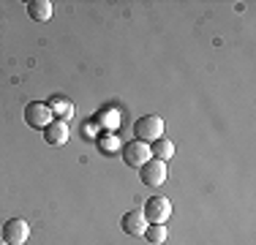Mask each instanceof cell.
Here are the masks:
<instances>
[{
  "label": "cell",
  "instance_id": "10",
  "mask_svg": "<svg viewBox=\"0 0 256 245\" xmlns=\"http://www.w3.org/2000/svg\"><path fill=\"white\" fill-rule=\"evenodd\" d=\"M96 144H98V150L104 156H112V152L123 150V142H120V136L114 131H101L98 136H96Z\"/></svg>",
  "mask_w": 256,
  "mask_h": 245
},
{
  "label": "cell",
  "instance_id": "16",
  "mask_svg": "<svg viewBox=\"0 0 256 245\" xmlns=\"http://www.w3.org/2000/svg\"><path fill=\"white\" fill-rule=\"evenodd\" d=\"M0 245H8V242H6V240H0Z\"/></svg>",
  "mask_w": 256,
  "mask_h": 245
},
{
  "label": "cell",
  "instance_id": "13",
  "mask_svg": "<svg viewBox=\"0 0 256 245\" xmlns=\"http://www.w3.org/2000/svg\"><path fill=\"white\" fill-rule=\"evenodd\" d=\"M142 237H148L150 245H164V242H166V237H169L166 224H148V229H144Z\"/></svg>",
  "mask_w": 256,
  "mask_h": 245
},
{
  "label": "cell",
  "instance_id": "3",
  "mask_svg": "<svg viewBox=\"0 0 256 245\" xmlns=\"http://www.w3.org/2000/svg\"><path fill=\"white\" fill-rule=\"evenodd\" d=\"M142 212H144V218H148V224H166V220L172 218V202H169L166 196H150V199L144 202Z\"/></svg>",
  "mask_w": 256,
  "mask_h": 245
},
{
  "label": "cell",
  "instance_id": "7",
  "mask_svg": "<svg viewBox=\"0 0 256 245\" xmlns=\"http://www.w3.org/2000/svg\"><path fill=\"white\" fill-rule=\"evenodd\" d=\"M120 226H123L126 234L131 237H142L144 229H148V218H144L142 210H128L123 218H120Z\"/></svg>",
  "mask_w": 256,
  "mask_h": 245
},
{
  "label": "cell",
  "instance_id": "8",
  "mask_svg": "<svg viewBox=\"0 0 256 245\" xmlns=\"http://www.w3.org/2000/svg\"><path fill=\"white\" fill-rule=\"evenodd\" d=\"M44 142L52 144V147H60L68 142V122H60V120H52L50 126L44 128Z\"/></svg>",
  "mask_w": 256,
  "mask_h": 245
},
{
  "label": "cell",
  "instance_id": "12",
  "mask_svg": "<svg viewBox=\"0 0 256 245\" xmlns=\"http://www.w3.org/2000/svg\"><path fill=\"white\" fill-rule=\"evenodd\" d=\"M150 152H153V158H158V161H172L174 158V142L172 139H166V136H161V139H156L153 144H150Z\"/></svg>",
  "mask_w": 256,
  "mask_h": 245
},
{
  "label": "cell",
  "instance_id": "5",
  "mask_svg": "<svg viewBox=\"0 0 256 245\" xmlns=\"http://www.w3.org/2000/svg\"><path fill=\"white\" fill-rule=\"evenodd\" d=\"M30 237V224L25 218H11L3 224V240L8 245H25Z\"/></svg>",
  "mask_w": 256,
  "mask_h": 245
},
{
  "label": "cell",
  "instance_id": "11",
  "mask_svg": "<svg viewBox=\"0 0 256 245\" xmlns=\"http://www.w3.org/2000/svg\"><path fill=\"white\" fill-rule=\"evenodd\" d=\"M28 14H30L33 22H50L52 20V3L50 0H30Z\"/></svg>",
  "mask_w": 256,
  "mask_h": 245
},
{
  "label": "cell",
  "instance_id": "1",
  "mask_svg": "<svg viewBox=\"0 0 256 245\" xmlns=\"http://www.w3.org/2000/svg\"><path fill=\"white\" fill-rule=\"evenodd\" d=\"M134 136H136L139 142L153 144L156 139L164 136V120L158 118V114H144V118H139L134 122Z\"/></svg>",
  "mask_w": 256,
  "mask_h": 245
},
{
  "label": "cell",
  "instance_id": "9",
  "mask_svg": "<svg viewBox=\"0 0 256 245\" xmlns=\"http://www.w3.org/2000/svg\"><path fill=\"white\" fill-rule=\"evenodd\" d=\"M50 109H52V114H54V120H60V122H68L71 118H74V101H68V98H63V96H52L50 101Z\"/></svg>",
  "mask_w": 256,
  "mask_h": 245
},
{
  "label": "cell",
  "instance_id": "14",
  "mask_svg": "<svg viewBox=\"0 0 256 245\" xmlns=\"http://www.w3.org/2000/svg\"><path fill=\"white\" fill-rule=\"evenodd\" d=\"M118 122H120V114L114 112V109H104V112H98V118H96V126L98 128H118Z\"/></svg>",
  "mask_w": 256,
  "mask_h": 245
},
{
  "label": "cell",
  "instance_id": "4",
  "mask_svg": "<svg viewBox=\"0 0 256 245\" xmlns=\"http://www.w3.org/2000/svg\"><path fill=\"white\" fill-rule=\"evenodd\" d=\"M54 120V114H52V109H50V104H44V101H30L28 106H25V122L30 128H36V131H44L46 126Z\"/></svg>",
  "mask_w": 256,
  "mask_h": 245
},
{
  "label": "cell",
  "instance_id": "6",
  "mask_svg": "<svg viewBox=\"0 0 256 245\" xmlns=\"http://www.w3.org/2000/svg\"><path fill=\"white\" fill-rule=\"evenodd\" d=\"M139 180H142L144 186H150V188L164 186V182H166V164L158 161V158H150V161L139 169Z\"/></svg>",
  "mask_w": 256,
  "mask_h": 245
},
{
  "label": "cell",
  "instance_id": "15",
  "mask_svg": "<svg viewBox=\"0 0 256 245\" xmlns=\"http://www.w3.org/2000/svg\"><path fill=\"white\" fill-rule=\"evenodd\" d=\"M82 134H84V139H88V134H101V131H98V126H96V120H93V122H84L82 126Z\"/></svg>",
  "mask_w": 256,
  "mask_h": 245
},
{
  "label": "cell",
  "instance_id": "2",
  "mask_svg": "<svg viewBox=\"0 0 256 245\" xmlns=\"http://www.w3.org/2000/svg\"><path fill=\"white\" fill-rule=\"evenodd\" d=\"M120 156H123V164L131 169H142L144 164L153 158V152H150V144L148 142H139V139H134V142L123 144V150H120Z\"/></svg>",
  "mask_w": 256,
  "mask_h": 245
}]
</instances>
